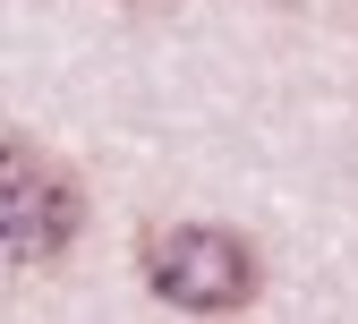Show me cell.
<instances>
[{
	"instance_id": "cell-1",
	"label": "cell",
	"mask_w": 358,
	"mask_h": 324,
	"mask_svg": "<svg viewBox=\"0 0 358 324\" xmlns=\"http://www.w3.org/2000/svg\"><path fill=\"white\" fill-rule=\"evenodd\" d=\"M77 222H85V188L43 146L9 136V154H0V239H9V265L17 273L60 265L69 239H77Z\"/></svg>"
},
{
	"instance_id": "cell-2",
	"label": "cell",
	"mask_w": 358,
	"mask_h": 324,
	"mask_svg": "<svg viewBox=\"0 0 358 324\" xmlns=\"http://www.w3.org/2000/svg\"><path fill=\"white\" fill-rule=\"evenodd\" d=\"M145 282L171 299V307H196V316H222V307H248L256 299V256L239 230H213V222H171L145 239Z\"/></svg>"
}]
</instances>
